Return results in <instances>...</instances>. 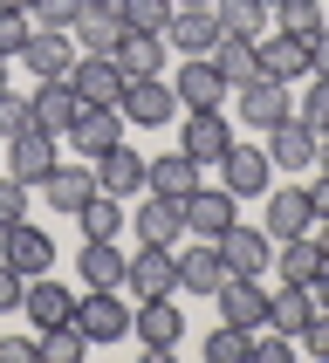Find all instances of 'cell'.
Segmentation results:
<instances>
[{
  "label": "cell",
  "instance_id": "25",
  "mask_svg": "<svg viewBox=\"0 0 329 363\" xmlns=\"http://www.w3.org/2000/svg\"><path fill=\"white\" fill-rule=\"evenodd\" d=\"M28 110H35V130H48V138H62V130L76 123L82 96L69 89V82H35V89H28Z\"/></svg>",
  "mask_w": 329,
  "mask_h": 363
},
{
  "label": "cell",
  "instance_id": "14",
  "mask_svg": "<svg viewBox=\"0 0 329 363\" xmlns=\"http://www.w3.org/2000/svg\"><path fill=\"white\" fill-rule=\"evenodd\" d=\"M0 158H7V172H14L21 185H41V179H48V172L62 164L48 130H21V138H7V151H0Z\"/></svg>",
  "mask_w": 329,
  "mask_h": 363
},
{
  "label": "cell",
  "instance_id": "1",
  "mask_svg": "<svg viewBox=\"0 0 329 363\" xmlns=\"http://www.w3.org/2000/svg\"><path fill=\"white\" fill-rule=\"evenodd\" d=\"M117 110H123V123H138V130H164V123L179 117V96H172L164 76H130L123 96H117Z\"/></svg>",
  "mask_w": 329,
  "mask_h": 363
},
{
  "label": "cell",
  "instance_id": "17",
  "mask_svg": "<svg viewBox=\"0 0 329 363\" xmlns=\"http://www.w3.org/2000/svg\"><path fill=\"white\" fill-rule=\"evenodd\" d=\"M123 69H117V55H76V69H69V89H76L82 103H117L123 96Z\"/></svg>",
  "mask_w": 329,
  "mask_h": 363
},
{
  "label": "cell",
  "instance_id": "6",
  "mask_svg": "<svg viewBox=\"0 0 329 363\" xmlns=\"http://www.w3.org/2000/svg\"><path fill=\"white\" fill-rule=\"evenodd\" d=\"M267 295H274V288H267L261 274H226L213 302H220V323H233V329H261V323H267Z\"/></svg>",
  "mask_w": 329,
  "mask_h": 363
},
{
  "label": "cell",
  "instance_id": "10",
  "mask_svg": "<svg viewBox=\"0 0 329 363\" xmlns=\"http://www.w3.org/2000/svg\"><path fill=\"white\" fill-rule=\"evenodd\" d=\"M130 329L144 336L151 357H164V350H179V336H185V308H172V295H151V302L130 308Z\"/></svg>",
  "mask_w": 329,
  "mask_h": 363
},
{
  "label": "cell",
  "instance_id": "2",
  "mask_svg": "<svg viewBox=\"0 0 329 363\" xmlns=\"http://www.w3.org/2000/svg\"><path fill=\"white\" fill-rule=\"evenodd\" d=\"M0 261L14 267L21 281H35V274H55V240H48L35 220H14V226H0Z\"/></svg>",
  "mask_w": 329,
  "mask_h": 363
},
{
  "label": "cell",
  "instance_id": "49",
  "mask_svg": "<svg viewBox=\"0 0 329 363\" xmlns=\"http://www.w3.org/2000/svg\"><path fill=\"white\" fill-rule=\"evenodd\" d=\"M254 363H288V336H254Z\"/></svg>",
  "mask_w": 329,
  "mask_h": 363
},
{
  "label": "cell",
  "instance_id": "29",
  "mask_svg": "<svg viewBox=\"0 0 329 363\" xmlns=\"http://www.w3.org/2000/svg\"><path fill=\"white\" fill-rule=\"evenodd\" d=\"M220 281H226V261H220L213 240H199V247L179 254V288H185V295H220Z\"/></svg>",
  "mask_w": 329,
  "mask_h": 363
},
{
  "label": "cell",
  "instance_id": "30",
  "mask_svg": "<svg viewBox=\"0 0 329 363\" xmlns=\"http://www.w3.org/2000/svg\"><path fill=\"white\" fill-rule=\"evenodd\" d=\"M213 69H220L226 89H240V82L261 76V55H254V41H247V35H220V41H213Z\"/></svg>",
  "mask_w": 329,
  "mask_h": 363
},
{
  "label": "cell",
  "instance_id": "59",
  "mask_svg": "<svg viewBox=\"0 0 329 363\" xmlns=\"http://www.w3.org/2000/svg\"><path fill=\"white\" fill-rule=\"evenodd\" d=\"M0 151H7V144H0Z\"/></svg>",
  "mask_w": 329,
  "mask_h": 363
},
{
  "label": "cell",
  "instance_id": "42",
  "mask_svg": "<svg viewBox=\"0 0 329 363\" xmlns=\"http://www.w3.org/2000/svg\"><path fill=\"white\" fill-rule=\"evenodd\" d=\"M28 35H35L28 28V7H0V62H14L28 48Z\"/></svg>",
  "mask_w": 329,
  "mask_h": 363
},
{
  "label": "cell",
  "instance_id": "51",
  "mask_svg": "<svg viewBox=\"0 0 329 363\" xmlns=\"http://www.w3.org/2000/svg\"><path fill=\"white\" fill-rule=\"evenodd\" d=\"M302 288H308V302H316V308H329V261H323V267H316V274H308V281H302Z\"/></svg>",
  "mask_w": 329,
  "mask_h": 363
},
{
  "label": "cell",
  "instance_id": "24",
  "mask_svg": "<svg viewBox=\"0 0 329 363\" xmlns=\"http://www.w3.org/2000/svg\"><path fill=\"white\" fill-rule=\"evenodd\" d=\"M267 323H274V336L302 343V329L316 323V302H308V288H302V281H274V295H267Z\"/></svg>",
  "mask_w": 329,
  "mask_h": 363
},
{
  "label": "cell",
  "instance_id": "45",
  "mask_svg": "<svg viewBox=\"0 0 329 363\" xmlns=\"http://www.w3.org/2000/svg\"><path fill=\"white\" fill-rule=\"evenodd\" d=\"M302 350H308V357H323V363H329V308H316V323L302 329Z\"/></svg>",
  "mask_w": 329,
  "mask_h": 363
},
{
  "label": "cell",
  "instance_id": "57",
  "mask_svg": "<svg viewBox=\"0 0 329 363\" xmlns=\"http://www.w3.org/2000/svg\"><path fill=\"white\" fill-rule=\"evenodd\" d=\"M0 7H28V0H0Z\"/></svg>",
  "mask_w": 329,
  "mask_h": 363
},
{
  "label": "cell",
  "instance_id": "21",
  "mask_svg": "<svg viewBox=\"0 0 329 363\" xmlns=\"http://www.w3.org/2000/svg\"><path fill=\"white\" fill-rule=\"evenodd\" d=\"M89 164H96V192H110V199H138L144 192V158L130 144H110V151L89 158Z\"/></svg>",
  "mask_w": 329,
  "mask_h": 363
},
{
  "label": "cell",
  "instance_id": "53",
  "mask_svg": "<svg viewBox=\"0 0 329 363\" xmlns=\"http://www.w3.org/2000/svg\"><path fill=\"white\" fill-rule=\"evenodd\" d=\"M316 164L329 172V130H316Z\"/></svg>",
  "mask_w": 329,
  "mask_h": 363
},
{
  "label": "cell",
  "instance_id": "47",
  "mask_svg": "<svg viewBox=\"0 0 329 363\" xmlns=\"http://www.w3.org/2000/svg\"><path fill=\"white\" fill-rule=\"evenodd\" d=\"M308 76H329V21L308 35Z\"/></svg>",
  "mask_w": 329,
  "mask_h": 363
},
{
  "label": "cell",
  "instance_id": "7",
  "mask_svg": "<svg viewBox=\"0 0 329 363\" xmlns=\"http://www.w3.org/2000/svg\"><path fill=\"white\" fill-rule=\"evenodd\" d=\"M199 172L206 164L192 158V151H179V144H172V151H158V158H144V192H158V199H185V192H199Z\"/></svg>",
  "mask_w": 329,
  "mask_h": 363
},
{
  "label": "cell",
  "instance_id": "19",
  "mask_svg": "<svg viewBox=\"0 0 329 363\" xmlns=\"http://www.w3.org/2000/svg\"><path fill=\"white\" fill-rule=\"evenodd\" d=\"M21 308H28V323L35 329H55V323H76V295L55 281V274H35V281L21 288Z\"/></svg>",
  "mask_w": 329,
  "mask_h": 363
},
{
  "label": "cell",
  "instance_id": "56",
  "mask_svg": "<svg viewBox=\"0 0 329 363\" xmlns=\"http://www.w3.org/2000/svg\"><path fill=\"white\" fill-rule=\"evenodd\" d=\"M82 7H117V0H82Z\"/></svg>",
  "mask_w": 329,
  "mask_h": 363
},
{
  "label": "cell",
  "instance_id": "38",
  "mask_svg": "<svg viewBox=\"0 0 329 363\" xmlns=\"http://www.w3.org/2000/svg\"><path fill=\"white\" fill-rule=\"evenodd\" d=\"M35 343H41V363H76L89 350V336L76 323H55V329H35Z\"/></svg>",
  "mask_w": 329,
  "mask_h": 363
},
{
  "label": "cell",
  "instance_id": "27",
  "mask_svg": "<svg viewBox=\"0 0 329 363\" xmlns=\"http://www.w3.org/2000/svg\"><path fill=\"white\" fill-rule=\"evenodd\" d=\"M179 233H185V206L151 192L138 206V247H179Z\"/></svg>",
  "mask_w": 329,
  "mask_h": 363
},
{
  "label": "cell",
  "instance_id": "5",
  "mask_svg": "<svg viewBox=\"0 0 329 363\" xmlns=\"http://www.w3.org/2000/svg\"><path fill=\"white\" fill-rule=\"evenodd\" d=\"M123 288H130V302L179 295V254H172V247H138V254L123 261Z\"/></svg>",
  "mask_w": 329,
  "mask_h": 363
},
{
  "label": "cell",
  "instance_id": "52",
  "mask_svg": "<svg viewBox=\"0 0 329 363\" xmlns=\"http://www.w3.org/2000/svg\"><path fill=\"white\" fill-rule=\"evenodd\" d=\"M308 240H316V254L329 261V220H316V226H308Z\"/></svg>",
  "mask_w": 329,
  "mask_h": 363
},
{
  "label": "cell",
  "instance_id": "22",
  "mask_svg": "<svg viewBox=\"0 0 329 363\" xmlns=\"http://www.w3.org/2000/svg\"><path fill=\"white\" fill-rule=\"evenodd\" d=\"M21 62H28V76L35 82H69V69H76V41L69 35H28V48H21Z\"/></svg>",
  "mask_w": 329,
  "mask_h": 363
},
{
  "label": "cell",
  "instance_id": "50",
  "mask_svg": "<svg viewBox=\"0 0 329 363\" xmlns=\"http://www.w3.org/2000/svg\"><path fill=\"white\" fill-rule=\"evenodd\" d=\"M308 206H316V220H329V172L316 164V185H308Z\"/></svg>",
  "mask_w": 329,
  "mask_h": 363
},
{
  "label": "cell",
  "instance_id": "13",
  "mask_svg": "<svg viewBox=\"0 0 329 363\" xmlns=\"http://www.w3.org/2000/svg\"><path fill=\"white\" fill-rule=\"evenodd\" d=\"M172 96H179V110H220L226 82H220V69H213V55H185L179 76H172Z\"/></svg>",
  "mask_w": 329,
  "mask_h": 363
},
{
  "label": "cell",
  "instance_id": "20",
  "mask_svg": "<svg viewBox=\"0 0 329 363\" xmlns=\"http://www.w3.org/2000/svg\"><path fill=\"white\" fill-rule=\"evenodd\" d=\"M130 35V21H123V7H82L76 28H69V41H82V55H117V41Z\"/></svg>",
  "mask_w": 329,
  "mask_h": 363
},
{
  "label": "cell",
  "instance_id": "4",
  "mask_svg": "<svg viewBox=\"0 0 329 363\" xmlns=\"http://www.w3.org/2000/svg\"><path fill=\"white\" fill-rule=\"evenodd\" d=\"M130 308L138 302H123V288H89L76 302V329L89 343H117V336H130Z\"/></svg>",
  "mask_w": 329,
  "mask_h": 363
},
{
  "label": "cell",
  "instance_id": "8",
  "mask_svg": "<svg viewBox=\"0 0 329 363\" xmlns=\"http://www.w3.org/2000/svg\"><path fill=\"white\" fill-rule=\"evenodd\" d=\"M62 138L76 144L82 158H103L110 144H123V110H117V103H82V110H76V123H69Z\"/></svg>",
  "mask_w": 329,
  "mask_h": 363
},
{
  "label": "cell",
  "instance_id": "3",
  "mask_svg": "<svg viewBox=\"0 0 329 363\" xmlns=\"http://www.w3.org/2000/svg\"><path fill=\"white\" fill-rule=\"evenodd\" d=\"M220 185L233 192V199H261L267 185H274L267 144H226V151H220Z\"/></svg>",
  "mask_w": 329,
  "mask_h": 363
},
{
  "label": "cell",
  "instance_id": "33",
  "mask_svg": "<svg viewBox=\"0 0 329 363\" xmlns=\"http://www.w3.org/2000/svg\"><path fill=\"white\" fill-rule=\"evenodd\" d=\"M316 267H323V254H316V240H308V233L274 240V281H308Z\"/></svg>",
  "mask_w": 329,
  "mask_h": 363
},
{
  "label": "cell",
  "instance_id": "26",
  "mask_svg": "<svg viewBox=\"0 0 329 363\" xmlns=\"http://www.w3.org/2000/svg\"><path fill=\"white\" fill-rule=\"evenodd\" d=\"M35 192L55 206V213H82V199L96 192V164H55V172H48Z\"/></svg>",
  "mask_w": 329,
  "mask_h": 363
},
{
  "label": "cell",
  "instance_id": "28",
  "mask_svg": "<svg viewBox=\"0 0 329 363\" xmlns=\"http://www.w3.org/2000/svg\"><path fill=\"white\" fill-rule=\"evenodd\" d=\"M267 138V158L288 164V172H302V164H316V130H308L302 117H281L274 130H261Z\"/></svg>",
  "mask_w": 329,
  "mask_h": 363
},
{
  "label": "cell",
  "instance_id": "54",
  "mask_svg": "<svg viewBox=\"0 0 329 363\" xmlns=\"http://www.w3.org/2000/svg\"><path fill=\"white\" fill-rule=\"evenodd\" d=\"M7 89H14V82H7V62H0V96H7Z\"/></svg>",
  "mask_w": 329,
  "mask_h": 363
},
{
  "label": "cell",
  "instance_id": "34",
  "mask_svg": "<svg viewBox=\"0 0 329 363\" xmlns=\"http://www.w3.org/2000/svg\"><path fill=\"white\" fill-rule=\"evenodd\" d=\"M76 226H82V240H117V233H123V199L89 192V199H82V213H76Z\"/></svg>",
  "mask_w": 329,
  "mask_h": 363
},
{
  "label": "cell",
  "instance_id": "55",
  "mask_svg": "<svg viewBox=\"0 0 329 363\" xmlns=\"http://www.w3.org/2000/svg\"><path fill=\"white\" fill-rule=\"evenodd\" d=\"M172 7H213V0H172Z\"/></svg>",
  "mask_w": 329,
  "mask_h": 363
},
{
  "label": "cell",
  "instance_id": "40",
  "mask_svg": "<svg viewBox=\"0 0 329 363\" xmlns=\"http://www.w3.org/2000/svg\"><path fill=\"white\" fill-rule=\"evenodd\" d=\"M82 14V0H28V28H41V35H69Z\"/></svg>",
  "mask_w": 329,
  "mask_h": 363
},
{
  "label": "cell",
  "instance_id": "23",
  "mask_svg": "<svg viewBox=\"0 0 329 363\" xmlns=\"http://www.w3.org/2000/svg\"><path fill=\"white\" fill-rule=\"evenodd\" d=\"M213 41H220V21H213V7H172L164 48H179V55H213Z\"/></svg>",
  "mask_w": 329,
  "mask_h": 363
},
{
  "label": "cell",
  "instance_id": "48",
  "mask_svg": "<svg viewBox=\"0 0 329 363\" xmlns=\"http://www.w3.org/2000/svg\"><path fill=\"white\" fill-rule=\"evenodd\" d=\"M21 288H28V281H21L14 267L0 261V315H7V308H21Z\"/></svg>",
  "mask_w": 329,
  "mask_h": 363
},
{
  "label": "cell",
  "instance_id": "35",
  "mask_svg": "<svg viewBox=\"0 0 329 363\" xmlns=\"http://www.w3.org/2000/svg\"><path fill=\"white\" fill-rule=\"evenodd\" d=\"M213 21H220V35H267V7L261 0H213Z\"/></svg>",
  "mask_w": 329,
  "mask_h": 363
},
{
  "label": "cell",
  "instance_id": "44",
  "mask_svg": "<svg viewBox=\"0 0 329 363\" xmlns=\"http://www.w3.org/2000/svg\"><path fill=\"white\" fill-rule=\"evenodd\" d=\"M21 130H35V110H28V96H21V89H7V96H0V144L21 138Z\"/></svg>",
  "mask_w": 329,
  "mask_h": 363
},
{
  "label": "cell",
  "instance_id": "16",
  "mask_svg": "<svg viewBox=\"0 0 329 363\" xmlns=\"http://www.w3.org/2000/svg\"><path fill=\"white\" fill-rule=\"evenodd\" d=\"M254 55H261V76H274V82H308V41H295V35H254Z\"/></svg>",
  "mask_w": 329,
  "mask_h": 363
},
{
  "label": "cell",
  "instance_id": "58",
  "mask_svg": "<svg viewBox=\"0 0 329 363\" xmlns=\"http://www.w3.org/2000/svg\"><path fill=\"white\" fill-rule=\"evenodd\" d=\"M261 7H274V0H261Z\"/></svg>",
  "mask_w": 329,
  "mask_h": 363
},
{
  "label": "cell",
  "instance_id": "36",
  "mask_svg": "<svg viewBox=\"0 0 329 363\" xmlns=\"http://www.w3.org/2000/svg\"><path fill=\"white\" fill-rule=\"evenodd\" d=\"M323 0H274V35H295V41H308L316 28H323Z\"/></svg>",
  "mask_w": 329,
  "mask_h": 363
},
{
  "label": "cell",
  "instance_id": "43",
  "mask_svg": "<svg viewBox=\"0 0 329 363\" xmlns=\"http://www.w3.org/2000/svg\"><path fill=\"white\" fill-rule=\"evenodd\" d=\"M28 192H35V185H21L14 172H0V226H14V220H28Z\"/></svg>",
  "mask_w": 329,
  "mask_h": 363
},
{
  "label": "cell",
  "instance_id": "31",
  "mask_svg": "<svg viewBox=\"0 0 329 363\" xmlns=\"http://www.w3.org/2000/svg\"><path fill=\"white\" fill-rule=\"evenodd\" d=\"M123 261H130V254H117V240H82V254H76L89 288H123Z\"/></svg>",
  "mask_w": 329,
  "mask_h": 363
},
{
  "label": "cell",
  "instance_id": "32",
  "mask_svg": "<svg viewBox=\"0 0 329 363\" xmlns=\"http://www.w3.org/2000/svg\"><path fill=\"white\" fill-rule=\"evenodd\" d=\"M117 69L123 76H164V35H130L117 41Z\"/></svg>",
  "mask_w": 329,
  "mask_h": 363
},
{
  "label": "cell",
  "instance_id": "12",
  "mask_svg": "<svg viewBox=\"0 0 329 363\" xmlns=\"http://www.w3.org/2000/svg\"><path fill=\"white\" fill-rule=\"evenodd\" d=\"M185 233H199V240H220L226 226H233V192H226V185H199V192H185Z\"/></svg>",
  "mask_w": 329,
  "mask_h": 363
},
{
  "label": "cell",
  "instance_id": "39",
  "mask_svg": "<svg viewBox=\"0 0 329 363\" xmlns=\"http://www.w3.org/2000/svg\"><path fill=\"white\" fill-rule=\"evenodd\" d=\"M288 117H302L308 130H329V76H308L302 89H295V110Z\"/></svg>",
  "mask_w": 329,
  "mask_h": 363
},
{
  "label": "cell",
  "instance_id": "46",
  "mask_svg": "<svg viewBox=\"0 0 329 363\" xmlns=\"http://www.w3.org/2000/svg\"><path fill=\"white\" fill-rule=\"evenodd\" d=\"M35 357H41L35 336H0V363H35Z\"/></svg>",
  "mask_w": 329,
  "mask_h": 363
},
{
  "label": "cell",
  "instance_id": "41",
  "mask_svg": "<svg viewBox=\"0 0 329 363\" xmlns=\"http://www.w3.org/2000/svg\"><path fill=\"white\" fill-rule=\"evenodd\" d=\"M117 7H123V21L138 35H164L172 28V0H117Z\"/></svg>",
  "mask_w": 329,
  "mask_h": 363
},
{
  "label": "cell",
  "instance_id": "9",
  "mask_svg": "<svg viewBox=\"0 0 329 363\" xmlns=\"http://www.w3.org/2000/svg\"><path fill=\"white\" fill-rule=\"evenodd\" d=\"M220 261H226V274H267V261H274V240H267V226H226L220 240Z\"/></svg>",
  "mask_w": 329,
  "mask_h": 363
},
{
  "label": "cell",
  "instance_id": "15",
  "mask_svg": "<svg viewBox=\"0 0 329 363\" xmlns=\"http://www.w3.org/2000/svg\"><path fill=\"white\" fill-rule=\"evenodd\" d=\"M295 110V89L288 82H274V76H254V82H240V117L254 123V130H274V123Z\"/></svg>",
  "mask_w": 329,
  "mask_h": 363
},
{
  "label": "cell",
  "instance_id": "11",
  "mask_svg": "<svg viewBox=\"0 0 329 363\" xmlns=\"http://www.w3.org/2000/svg\"><path fill=\"white\" fill-rule=\"evenodd\" d=\"M226 144H233V123L220 110H179V151H192L199 164H220Z\"/></svg>",
  "mask_w": 329,
  "mask_h": 363
},
{
  "label": "cell",
  "instance_id": "37",
  "mask_svg": "<svg viewBox=\"0 0 329 363\" xmlns=\"http://www.w3.org/2000/svg\"><path fill=\"white\" fill-rule=\"evenodd\" d=\"M206 363H254V329L220 323L213 336H206Z\"/></svg>",
  "mask_w": 329,
  "mask_h": 363
},
{
  "label": "cell",
  "instance_id": "18",
  "mask_svg": "<svg viewBox=\"0 0 329 363\" xmlns=\"http://www.w3.org/2000/svg\"><path fill=\"white\" fill-rule=\"evenodd\" d=\"M267 199V240H288V233H308L316 226V206H308V185H274Z\"/></svg>",
  "mask_w": 329,
  "mask_h": 363
}]
</instances>
